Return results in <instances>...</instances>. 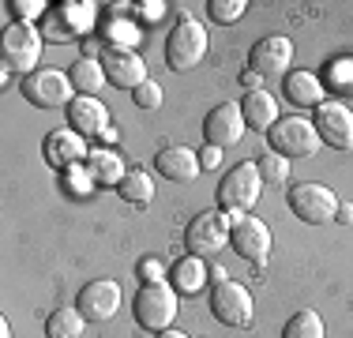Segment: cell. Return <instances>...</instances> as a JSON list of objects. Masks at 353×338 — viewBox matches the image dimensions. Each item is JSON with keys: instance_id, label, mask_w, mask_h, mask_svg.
I'll return each instance as SVG.
<instances>
[{"instance_id": "obj_1", "label": "cell", "mask_w": 353, "mask_h": 338, "mask_svg": "<svg viewBox=\"0 0 353 338\" xmlns=\"http://www.w3.org/2000/svg\"><path fill=\"white\" fill-rule=\"evenodd\" d=\"M98 27V4L94 0H61L49 8V15L41 19V38L68 46V41L87 38Z\"/></svg>"}, {"instance_id": "obj_2", "label": "cell", "mask_w": 353, "mask_h": 338, "mask_svg": "<svg viewBox=\"0 0 353 338\" xmlns=\"http://www.w3.org/2000/svg\"><path fill=\"white\" fill-rule=\"evenodd\" d=\"M207 49H211V34H207L203 23H196L192 15H181L173 23L170 38H165V64L170 72H192V68L203 64Z\"/></svg>"}, {"instance_id": "obj_3", "label": "cell", "mask_w": 353, "mask_h": 338, "mask_svg": "<svg viewBox=\"0 0 353 338\" xmlns=\"http://www.w3.org/2000/svg\"><path fill=\"white\" fill-rule=\"evenodd\" d=\"M181 293L173 290L170 282H150V286H139L136 301H132V316H136V324L143 331L150 335H162L173 327L176 312H181Z\"/></svg>"}, {"instance_id": "obj_4", "label": "cell", "mask_w": 353, "mask_h": 338, "mask_svg": "<svg viewBox=\"0 0 353 338\" xmlns=\"http://www.w3.org/2000/svg\"><path fill=\"white\" fill-rule=\"evenodd\" d=\"M41 49H46V38L34 23H8L4 34H0V61H4L8 72H19L23 79L30 72H38Z\"/></svg>"}, {"instance_id": "obj_5", "label": "cell", "mask_w": 353, "mask_h": 338, "mask_svg": "<svg viewBox=\"0 0 353 338\" xmlns=\"http://www.w3.org/2000/svg\"><path fill=\"white\" fill-rule=\"evenodd\" d=\"M259 196H263V177H259L256 162L233 166L230 173L218 181V188H214L218 210H225V215H248V210L256 207Z\"/></svg>"}, {"instance_id": "obj_6", "label": "cell", "mask_w": 353, "mask_h": 338, "mask_svg": "<svg viewBox=\"0 0 353 338\" xmlns=\"http://www.w3.org/2000/svg\"><path fill=\"white\" fill-rule=\"evenodd\" d=\"M319 147H323V139H319L316 124L305 121V117H282V121L267 132V150L290 158V162H297V158H312Z\"/></svg>"}, {"instance_id": "obj_7", "label": "cell", "mask_w": 353, "mask_h": 338, "mask_svg": "<svg viewBox=\"0 0 353 338\" xmlns=\"http://www.w3.org/2000/svg\"><path fill=\"white\" fill-rule=\"evenodd\" d=\"M207 304H211V316L225 327H252L256 319V304H252V293L233 278H218L211 282V293H207Z\"/></svg>"}, {"instance_id": "obj_8", "label": "cell", "mask_w": 353, "mask_h": 338, "mask_svg": "<svg viewBox=\"0 0 353 338\" xmlns=\"http://www.w3.org/2000/svg\"><path fill=\"white\" fill-rule=\"evenodd\" d=\"M19 90L34 109H68L75 98L72 75L61 72V68H38V72H30L19 83Z\"/></svg>"}, {"instance_id": "obj_9", "label": "cell", "mask_w": 353, "mask_h": 338, "mask_svg": "<svg viewBox=\"0 0 353 338\" xmlns=\"http://www.w3.org/2000/svg\"><path fill=\"white\" fill-rule=\"evenodd\" d=\"M230 244V215L225 210H199L188 226H184V248L188 256H218Z\"/></svg>"}, {"instance_id": "obj_10", "label": "cell", "mask_w": 353, "mask_h": 338, "mask_svg": "<svg viewBox=\"0 0 353 338\" xmlns=\"http://www.w3.org/2000/svg\"><path fill=\"white\" fill-rule=\"evenodd\" d=\"M285 203H290L293 218H301L305 226H323V222H334V210H339L342 199L334 196V188H327V184L305 181V184H293Z\"/></svg>"}, {"instance_id": "obj_11", "label": "cell", "mask_w": 353, "mask_h": 338, "mask_svg": "<svg viewBox=\"0 0 353 338\" xmlns=\"http://www.w3.org/2000/svg\"><path fill=\"white\" fill-rule=\"evenodd\" d=\"M230 244L241 259H248L252 267H263L271 259V230L263 218L252 215H230Z\"/></svg>"}, {"instance_id": "obj_12", "label": "cell", "mask_w": 353, "mask_h": 338, "mask_svg": "<svg viewBox=\"0 0 353 338\" xmlns=\"http://www.w3.org/2000/svg\"><path fill=\"white\" fill-rule=\"evenodd\" d=\"M121 301H124V293L113 278H90L79 290V297H75V308L83 312L87 324H109L121 312Z\"/></svg>"}, {"instance_id": "obj_13", "label": "cell", "mask_w": 353, "mask_h": 338, "mask_svg": "<svg viewBox=\"0 0 353 338\" xmlns=\"http://www.w3.org/2000/svg\"><path fill=\"white\" fill-rule=\"evenodd\" d=\"M312 124L323 147L353 150V109L346 101H323L319 109H312Z\"/></svg>"}, {"instance_id": "obj_14", "label": "cell", "mask_w": 353, "mask_h": 338, "mask_svg": "<svg viewBox=\"0 0 353 338\" xmlns=\"http://www.w3.org/2000/svg\"><path fill=\"white\" fill-rule=\"evenodd\" d=\"M248 124H245V113H241V101H218L211 113L203 117V139L214 143V147H237L245 139Z\"/></svg>"}, {"instance_id": "obj_15", "label": "cell", "mask_w": 353, "mask_h": 338, "mask_svg": "<svg viewBox=\"0 0 353 338\" xmlns=\"http://www.w3.org/2000/svg\"><path fill=\"white\" fill-rule=\"evenodd\" d=\"M248 68L259 75H290L293 68V38L285 34H267L248 49Z\"/></svg>"}, {"instance_id": "obj_16", "label": "cell", "mask_w": 353, "mask_h": 338, "mask_svg": "<svg viewBox=\"0 0 353 338\" xmlns=\"http://www.w3.org/2000/svg\"><path fill=\"white\" fill-rule=\"evenodd\" d=\"M102 68H105V79L113 83L117 90H136L150 79L147 61L139 57V49H105Z\"/></svg>"}, {"instance_id": "obj_17", "label": "cell", "mask_w": 353, "mask_h": 338, "mask_svg": "<svg viewBox=\"0 0 353 338\" xmlns=\"http://www.w3.org/2000/svg\"><path fill=\"white\" fill-rule=\"evenodd\" d=\"M87 139H83L79 132H72V128H53L41 139V158H46L53 169H72V166H83L87 162Z\"/></svg>"}, {"instance_id": "obj_18", "label": "cell", "mask_w": 353, "mask_h": 338, "mask_svg": "<svg viewBox=\"0 0 353 338\" xmlns=\"http://www.w3.org/2000/svg\"><path fill=\"white\" fill-rule=\"evenodd\" d=\"M64 117H68V128L79 132L83 139H94V135H102L109 128V109L102 98H90V95H75L72 106L64 109Z\"/></svg>"}, {"instance_id": "obj_19", "label": "cell", "mask_w": 353, "mask_h": 338, "mask_svg": "<svg viewBox=\"0 0 353 338\" xmlns=\"http://www.w3.org/2000/svg\"><path fill=\"white\" fill-rule=\"evenodd\" d=\"M154 169L165 177V181H173V184H188V181H196L199 177V155L192 147H181V143H173V147H162L154 155Z\"/></svg>"}, {"instance_id": "obj_20", "label": "cell", "mask_w": 353, "mask_h": 338, "mask_svg": "<svg viewBox=\"0 0 353 338\" xmlns=\"http://www.w3.org/2000/svg\"><path fill=\"white\" fill-rule=\"evenodd\" d=\"M282 95L293 101V106H301V109H319L323 106V79H319L316 72H290V75H282Z\"/></svg>"}, {"instance_id": "obj_21", "label": "cell", "mask_w": 353, "mask_h": 338, "mask_svg": "<svg viewBox=\"0 0 353 338\" xmlns=\"http://www.w3.org/2000/svg\"><path fill=\"white\" fill-rule=\"evenodd\" d=\"M241 113H245V124L252 132H271L274 124L282 121L279 117V98L271 95V90H248L245 98H241Z\"/></svg>"}, {"instance_id": "obj_22", "label": "cell", "mask_w": 353, "mask_h": 338, "mask_svg": "<svg viewBox=\"0 0 353 338\" xmlns=\"http://www.w3.org/2000/svg\"><path fill=\"white\" fill-rule=\"evenodd\" d=\"M211 282V270L199 256H188L184 252L181 259H173V270H170V286L181 297H192V293H203V286Z\"/></svg>"}, {"instance_id": "obj_23", "label": "cell", "mask_w": 353, "mask_h": 338, "mask_svg": "<svg viewBox=\"0 0 353 338\" xmlns=\"http://www.w3.org/2000/svg\"><path fill=\"white\" fill-rule=\"evenodd\" d=\"M87 169L90 177H94L98 188H117V184L124 181V173H128V166H124V158L117 155L113 147H94L87 155Z\"/></svg>"}, {"instance_id": "obj_24", "label": "cell", "mask_w": 353, "mask_h": 338, "mask_svg": "<svg viewBox=\"0 0 353 338\" xmlns=\"http://www.w3.org/2000/svg\"><path fill=\"white\" fill-rule=\"evenodd\" d=\"M68 75H72L75 95H90V98H98V90L109 83L105 68H102V57H79V61L68 68Z\"/></svg>"}, {"instance_id": "obj_25", "label": "cell", "mask_w": 353, "mask_h": 338, "mask_svg": "<svg viewBox=\"0 0 353 338\" xmlns=\"http://www.w3.org/2000/svg\"><path fill=\"white\" fill-rule=\"evenodd\" d=\"M117 196L124 203H132V207H150V203H154V181H150V173H143V169H128L124 181L117 184Z\"/></svg>"}, {"instance_id": "obj_26", "label": "cell", "mask_w": 353, "mask_h": 338, "mask_svg": "<svg viewBox=\"0 0 353 338\" xmlns=\"http://www.w3.org/2000/svg\"><path fill=\"white\" fill-rule=\"evenodd\" d=\"M323 90L334 98L353 95V57H334V61L323 68Z\"/></svg>"}, {"instance_id": "obj_27", "label": "cell", "mask_w": 353, "mask_h": 338, "mask_svg": "<svg viewBox=\"0 0 353 338\" xmlns=\"http://www.w3.org/2000/svg\"><path fill=\"white\" fill-rule=\"evenodd\" d=\"M87 319L79 308H53L46 316V338H79Z\"/></svg>"}, {"instance_id": "obj_28", "label": "cell", "mask_w": 353, "mask_h": 338, "mask_svg": "<svg viewBox=\"0 0 353 338\" xmlns=\"http://www.w3.org/2000/svg\"><path fill=\"white\" fill-rule=\"evenodd\" d=\"M282 338H327V327H323V316L316 308H301L285 319L282 327Z\"/></svg>"}, {"instance_id": "obj_29", "label": "cell", "mask_w": 353, "mask_h": 338, "mask_svg": "<svg viewBox=\"0 0 353 338\" xmlns=\"http://www.w3.org/2000/svg\"><path fill=\"white\" fill-rule=\"evenodd\" d=\"M256 169H259V177H263V188H285V184H290V173H293V162L282 155H274V150H263V155L256 158Z\"/></svg>"}, {"instance_id": "obj_30", "label": "cell", "mask_w": 353, "mask_h": 338, "mask_svg": "<svg viewBox=\"0 0 353 338\" xmlns=\"http://www.w3.org/2000/svg\"><path fill=\"white\" fill-rule=\"evenodd\" d=\"M105 34V41H109V49H136L139 41H143V30H139V23H132V19H124V15H113V19L102 27Z\"/></svg>"}, {"instance_id": "obj_31", "label": "cell", "mask_w": 353, "mask_h": 338, "mask_svg": "<svg viewBox=\"0 0 353 338\" xmlns=\"http://www.w3.org/2000/svg\"><path fill=\"white\" fill-rule=\"evenodd\" d=\"M61 188L68 192L72 199H90V196L98 192V184H94V177H90L87 162H83V166L64 169V173H61Z\"/></svg>"}, {"instance_id": "obj_32", "label": "cell", "mask_w": 353, "mask_h": 338, "mask_svg": "<svg viewBox=\"0 0 353 338\" xmlns=\"http://www.w3.org/2000/svg\"><path fill=\"white\" fill-rule=\"evenodd\" d=\"M245 12H248V0H207V15H211L214 23H222V27L241 23Z\"/></svg>"}, {"instance_id": "obj_33", "label": "cell", "mask_w": 353, "mask_h": 338, "mask_svg": "<svg viewBox=\"0 0 353 338\" xmlns=\"http://www.w3.org/2000/svg\"><path fill=\"white\" fill-rule=\"evenodd\" d=\"M8 8H12L15 23H41L53 4H46V0H8Z\"/></svg>"}, {"instance_id": "obj_34", "label": "cell", "mask_w": 353, "mask_h": 338, "mask_svg": "<svg viewBox=\"0 0 353 338\" xmlns=\"http://www.w3.org/2000/svg\"><path fill=\"white\" fill-rule=\"evenodd\" d=\"M136 275H139V286H150V282H170V267H165L158 256L139 259V264H136Z\"/></svg>"}, {"instance_id": "obj_35", "label": "cell", "mask_w": 353, "mask_h": 338, "mask_svg": "<svg viewBox=\"0 0 353 338\" xmlns=\"http://www.w3.org/2000/svg\"><path fill=\"white\" fill-rule=\"evenodd\" d=\"M162 83H154V79H147V83H143V87H136V90H132V101H136V106L139 109H158V106H162Z\"/></svg>"}, {"instance_id": "obj_36", "label": "cell", "mask_w": 353, "mask_h": 338, "mask_svg": "<svg viewBox=\"0 0 353 338\" xmlns=\"http://www.w3.org/2000/svg\"><path fill=\"white\" fill-rule=\"evenodd\" d=\"M136 12H139L143 23H158L165 15V4L162 0H143V4H136Z\"/></svg>"}, {"instance_id": "obj_37", "label": "cell", "mask_w": 353, "mask_h": 338, "mask_svg": "<svg viewBox=\"0 0 353 338\" xmlns=\"http://www.w3.org/2000/svg\"><path fill=\"white\" fill-rule=\"evenodd\" d=\"M196 155H199V166H203V169H218V166H222V147H214V143H203Z\"/></svg>"}, {"instance_id": "obj_38", "label": "cell", "mask_w": 353, "mask_h": 338, "mask_svg": "<svg viewBox=\"0 0 353 338\" xmlns=\"http://www.w3.org/2000/svg\"><path fill=\"white\" fill-rule=\"evenodd\" d=\"M334 222L353 226V203H339V210H334Z\"/></svg>"}, {"instance_id": "obj_39", "label": "cell", "mask_w": 353, "mask_h": 338, "mask_svg": "<svg viewBox=\"0 0 353 338\" xmlns=\"http://www.w3.org/2000/svg\"><path fill=\"white\" fill-rule=\"evenodd\" d=\"M259 79H263V75L252 72V68H248L245 75H241V83H245V95H248V90H263V87H259Z\"/></svg>"}, {"instance_id": "obj_40", "label": "cell", "mask_w": 353, "mask_h": 338, "mask_svg": "<svg viewBox=\"0 0 353 338\" xmlns=\"http://www.w3.org/2000/svg\"><path fill=\"white\" fill-rule=\"evenodd\" d=\"M98 139H102V147H109V143H117V139H121V132H117V124H109V128H105L102 135H98Z\"/></svg>"}, {"instance_id": "obj_41", "label": "cell", "mask_w": 353, "mask_h": 338, "mask_svg": "<svg viewBox=\"0 0 353 338\" xmlns=\"http://www.w3.org/2000/svg\"><path fill=\"white\" fill-rule=\"evenodd\" d=\"M154 338H192V335H184V331H176V327H170V331H162V335H154Z\"/></svg>"}, {"instance_id": "obj_42", "label": "cell", "mask_w": 353, "mask_h": 338, "mask_svg": "<svg viewBox=\"0 0 353 338\" xmlns=\"http://www.w3.org/2000/svg\"><path fill=\"white\" fill-rule=\"evenodd\" d=\"M0 338H12V324L8 319H0Z\"/></svg>"}]
</instances>
